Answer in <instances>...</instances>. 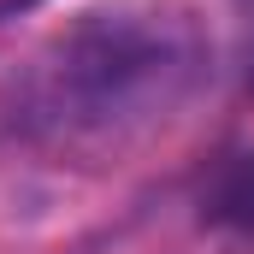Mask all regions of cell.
<instances>
[{"instance_id": "obj_1", "label": "cell", "mask_w": 254, "mask_h": 254, "mask_svg": "<svg viewBox=\"0 0 254 254\" xmlns=\"http://www.w3.org/2000/svg\"><path fill=\"white\" fill-rule=\"evenodd\" d=\"M213 71V30L190 0H89L12 77V125L60 166H119L172 125Z\"/></svg>"}, {"instance_id": "obj_2", "label": "cell", "mask_w": 254, "mask_h": 254, "mask_svg": "<svg viewBox=\"0 0 254 254\" xmlns=\"http://www.w3.org/2000/svg\"><path fill=\"white\" fill-rule=\"evenodd\" d=\"M201 219L254 243V148L225 154L201 184Z\"/></svg>"}]
</instances>
